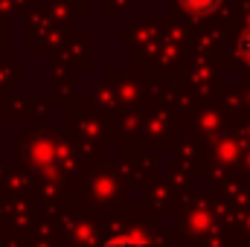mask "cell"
Segmentation results:
<instances>
[{"instance_id": "obj_1", "label": "cell", "mask_w": 250, "mask_h": 247, "mask_svg": "<svg viewBox=\"0 0 250 247\" xmlns=\"http://www.w3.org/2000/svg\"><path fill=\"white\" fill-rule=\"evenodd\" d=\"M181 3L187 6L192 15H209L212 9H218L221 0H181Z\"/></svg>"}, {"instance_id": "obj_2", "label": "cell", "mask_w": 250, "mask_h": 247, "mask_svg": "<svg viewBox=\"0 0 250 247\" xmlns=\"http://www.w3.org/2000/svg\"><path fill=\"white\" fill-rule=\"evenodd\" d=\"M105 247H148L146 239H137V236H117V239H111Z\"/></svg>"}, {"instance_id": "obj_3", "label": "cell", "mask_w": 250, "mask_h": 247, "mask_svg": "<svg viewBox=\"0 0 250 247\" xmlns=\"http://www.w3.org/2000/svg\"><path fill=\"white\" fill-rule=\"evenodd\" d=\"M242 56L250 62V32H245V38H242Z\"/></svg>"}]
</instances>
